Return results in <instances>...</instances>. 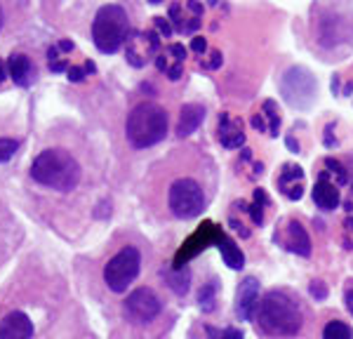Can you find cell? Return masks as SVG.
Segmentation results:
<instances>
[{"instance_id": "1", "label": "cell", "mask_w": 353, "mask_h": 339, "mask_svg": "<svg viewBox=\"0 0 353 339\" xmlns=\"http://www.w3.org/2000/svg\"><path fill=\"white\" fill-rule=\"evenodd\" d=\"M257 325L269 337H294L301 330V309L292 297L281 290H271L257 307Z\"/></svg>"}, {"instance_id": "2", "label": "cell", "mask_w": 353, "mask_h": 339, "mask_svg": "<svg viewBox=\"0 0 353 339\" xmlns=\"http://www.w3.org/2000/svg\"><path fill=\"white\" fill-rule=\"evenodd\" d=\"M33 182L54 191H73L81 182V165L64 149H45L31 163Z\"/></svg>"}, {"instance_id": "3", "label": "cell", "mask_w": 353, "mask_h": 339, "mask_svg": "<svg viewBox=\"0 0 353 339\" xmlns=\"http://www.w3.org/2000/svg\"><path fill=\"white\" fill-rule=\"evenodd\" d=\"M168 134V113L163 106L153 101H141L137 104L125 123V137L134 149H149V146L161 144Z\"/></svg>"}, {"instance_id": "4", "label": "cell", "mask_w": 353, "mask_h": 339, "mask_svg": "<svg viewBox=\"0 0 353 339\" xmlns=\"http://www.w3.org/2000/svg\"><path fill=\"white\" fill-rule=\"evenodd\" d=\"M130 19L121 5H104L94 14L92 21V41L97 50L104 54H113L128 43Z\"/></svg>"}, {"instance_id": "5", "label": "cell", "mask_w": 353, "mask_h": 339, "mask_svg": "<svg viewBox=\"0 0 353 339\" xmlns=\"http://www.w3.org/2000/svg\"><path fill=\"white\" fill-rule=\"evenodd\" d=\"M141 269V254L137 247L125 245L121 252H116L104 267V282L113 292H125L134 282Z\"/></svg>"}, {"instance_id": "6", "label": "cell", "mask_w": 353, "mask_h": 339, "mask_svg": "<svg viewBox=\"0 0 353 339\" xmlns=\"http://www.w3.org/2000/svg\"><path fill=\"white\" fill-rule=\"evenodd\" d=\"M168 205L176 219H196L205 207V194L196 179L181 177L170 186Z\"/></svg>"}, {"instance_id": "7", "label": "cell", "mask_w": 353, "mask_h": 339, "mask_svg": "<svg viewBox=\"0 0 353 339\" xmlns=\"http://www.w3.org/2000/svg\"><path fill=\"white\" fill-rule=\"evenodd\" d=\"M281 92L288 104L297 109H309L311 101L316 99V78L306 69H290L281 81Z\"/></svg>"}, {"instance_id": "8", "label": "cell", "mask_w": 353, "mask_h": 339, "mask_svg": "<svg viewBox=\"0 0 353 339\" xmlns=\"http://www.w3.org/2000/svg\"><path fill=\"white\" fill-rule=\"evenodd\" d=\"M123 311L132 323H151L163 311V304L151 287H137L125 299Z\"/></svg>"}, {"instance_id": "9", "label": "cell", "mask_w": 353, "mask_h": 339, "mask_svg": "<svg viewBox=\"0 0 353 339\" xmlns=\"http://www.w3.org/2000/svg\"><path fill=\"white\" fill-rule=\"evenodd\" d=\"M125 45H128V48H125L128 61L134 69H141V66L149 64L151 56L158 54L161 36H158V31H139V33H132Z\"/></svg>"}, {"instance_id": "10", "label": "cell", "mask_w": 353, "mask_h": 339, "mask_svg": "<svg viewBox=\"0 0 353 339\" xmlns=\"http://www.w3.org/2000/svg\"><path fill=\"white\" fill-rule=\"evenodd\" d=\"M203 21V5L198 0H184L170 8V24L179 33H196Z\"/></svg>"}, {"instance_id": "11", "label": "cell", "mask_w": 353, "mask_h": 339, "mask_svg": "<svg viewBox=\"0 0 353 339\" xmlns=\"http://www.w3.org/2000/svg\"><path fill=\"white\" fill-rule=\"evenodd\" d=\"M276 243L283 245L288 252L299 254V257H309L311 254V238L306 234V229L299 222H288L281 231L276 234Z\"/></svg>"}, {"instance_id": "12", "label": "cell", "mask_w": 353, "mask_h": 339, "mask_svg": "<svg viewBox=\"0 0 353 339\" xmlns=\"http://www.w3.org/2000/svg\"><path fill=\"white\" fill-rule=\"evenodd\" d=\"M186 54L189 50L179 43H170L163 52L156 54V66L158 71L165 73L170 81H179L181 73H184V61H186Z\"/></svg>"}, {"instance_id": "13", "label": "cell", "mask_w": 353, "mask_h": 339, "mask_svg": "<svg viewBox=\"0 0 353 339\" xmlns=\"http://www.w3.org/2000/svg\"><path fill=\"white\" fill-rule=\"evenodd\" d=\"M259 307V280L257 278H245L238 285L236 292V314L241 316V320H252Z\"/></svg>"}, {"instance_id": "14", "label": "cell", "mask_w": 353, "mask_h": 339, "mask_svg": "<svg viewBox=\"0 0 353 339\" xmlns=\"http://www.w3.org/2000/svg\"><path fill=\"white\" fill-rule=\"evenodd\" d=\"M304 170L299 165H292V163H288V165H283L281 174H278L276 184L278 189H281V194L288 198V201H299L301 196H304Z\"/></svg>"}, {"instance_id": "15", "label": "cell", "mask_w": 353, "mask_h": 339, "mask_svg": "<svg viewBox=\"0 0 353 339\" xmlns=\"http://www.w3.org/2000/svg\"><path fill=\"white\" fill-rule=\"evenodd\" d=\"M0 339H33V323L24 311H10L0 320Z\"/></svg>"}, {"instance_id": "16", "label": "cell", "mask_w": 353, "mask_h": 339, "mask_svg": "<svg viewBox=\"0 0 353 339\" xmlns=\"http://www.w3.org/2000/svg\"><path fill=\"white\" fill-rule=\"evenodd\" d=\"M217 139L221 141L224 149H241L245 146V132H243V121L231 113H221L219 125H217Z\"/></svg>"}, {"instance_id": "17", "label": "cell", "mask_w": 353, "mask_h": 339, "mask_svg": "<svg viewBox=\"0 0 353 339\" xmlns=\"http://www.w3.org/2000/svg\"><path fill=\"white\" fill-rule=\"evenodd\" d=\"M313 203H316L321 210H334V207H339L341 203V196H339V186L330 179V174L323 170L321 177H318L316 186H313Z\"/></svg>"}, {"instance_id": "18", "label": "cell", "mask_w": 353, "mask_h": 339, "mask_svg": "<svg viewBox=\"0 0 353 339\" xmlns=\"http://www.w3.org/2000/svg\"><path fill=\"white\" fill-rule=\"evenodd\" d=\"M217 234H219V229L214 224H205L201 231H198L193 238L186 243L184 245V250H181L179 254H176V269L179 267H184L186 264V259H191L193 254H198L201 250H205V247L210 245V243H214L217 240Z\"/></svg>"}, {"instance_id": "19", "label": "cell", "mask_w": 353, "mask_h": 339, "mask_svg": "<svg viewBox=\"0 0 353 339\" xmlns=\"http://www.w3.org/2000/svg\"><path fill=\"white\" fill-rule=\"evenodd\" d=\"M252 127L259 132H269L271 137H278V130H281V113L273 99H266L259 113L252 116Z\"/></svg>"}, {"instance_id": "20", "label": "cell", "mask_w": 353, "mask_h": 339, "mask_svg": "<svg viewBox=\"0 0 353 339\" xmlns=\"http://www.w3.org/2000/svg\"><path fill=\"white\" fill-rule=\"evenodd\" d=\"M214 245H217V250L221 252V259H224V264L229 269L241 271L245 267V254H243L241 247L236 245V240H233L231 236H226L224 231H219Z\"/></svg>"}, {"instance_id": "21", "label": "cell", "mask_w": 353, "mask_h": 339, "mask_svg": "<svg viewBox=\"0 0 353 339\" xmlns=\"http://www.w3.org/2000/svg\"><path fill=\"white\" fill-rule=\"evenodd\" d=\"M205 121V106L201 104H186L179 113V123H176V134L179 137H189L201 127V123Z\"/></svg>"}, {"instance_id": "22", "label": "cell", "mask_w": 353, "mask_h": 339, "mask_svg": "<svg viewBox=\"0 0 353 339\" xmlns=\"http://www.w3.org/2000/svg\"><path fill=\"white\" fill-rule=\"evenodd\" d=\"M8 76L12 78L14 85L28 88L33 81V64L26 54H12L8 61Z\"/></svg>"}, {"instance_id": "23", "label": "cell", "mask_w": 353, "mask_h": 339, "mask_svg": "<svg viewBox=\"0 0 353 339\" xmlns=\"http://www.w3.org/2000/svg\"><path fill=\"white\" fill-rule=\"evenodd\" d=\"M73 50V43L71 41H61L52 45V48L48 50V64H50V71L52 73H64L68 71V59L64 56V52H71Z\"/></svg>"}, {"instance_id": "24", "label": "cell", "mask_w": 353, "mask_h": 339, "mask_svg": "<svg viewBox=\"0 0 353 339\" xmlns=\"http://www.w3.org/2000/svg\"><path fill=\"white\" fill-rule=\"evenodd\" d=\"M266 205H269V198H266L264 189H257V191H254V201H252V205H243V207L250 212V217H252V222L257 224V226H261V224H264V210H266Z\"/></svg>"}, {"instance_id": "25", "label": "cell", "mask_w": 353, "mask_h": 339, "mask_svg": "<svg viewBox=\"0 0 353 339\" xmlns=\"http://www.w3.org/2000/svg\"><path fill=\"white\" fill-rule=\"evenodd\" d=\"M323 339H353V330L344 320H330L323 330Z\"/></svg>"}, {"instance_id": "26", "label": "cell", "mask_w": 353, "mask_h": 339, "mask_svg": "<svg viewBox=\"0 0 353 339\" xmlns=\"http://www.w3.org/2000/svg\"><path fill=\"white\" fill-rule=\"evenodd\" d=\"M325 172L327 174H332V182L337 184V186H344L346 182H349V172L344 170V165H341L339 161H334V158H325Z\"/></svg>"}, {"instance_id": "27", "label": "cell", "mask_w": 353, "mask_h": 339, "mask_svg": "<svg viewBox=\"0 0 353 339\" xmlns=\"http://www.w3.org/2000/svg\"><path fill=\"white\" fill-rule=\"evenodd\" d=\"M189 271H186L184 267L176 269V276H172L170 278V287L176 292V295H186V290H189Z\"/></svg>"}, {"instance_id": "28", "label": "cell", "mask_w": 353, "mask_h": 339, "mask_svg": "<svg viewBox=\"0 0 353 339\" xmlns=\"http://www.w3.org/2000/svg\"><path fill=\"white\" fill-rule=\"evenodd\" d=\"M17 149H19V141L17 139H10V137H3L0 139V163H8L12 161Z\"/></svg>"}, {"instance_id": "29", "label": "cell", "mask_w": 353, "mask_h": 339, "mask_svg": "<svg viewBox=\"0 0 353 339\" xmlns=\"http://www.w3.org/2000/svg\"><path fill=\"white\" fill-rule=\"evenodd\" d=\"M94 64L92 61H85L83 66H68V81H73V83H81L85 76H90V73H94Z\"/></svg>"}, {"instance_id": "30", "label": "cell", "mask_w": 353, "mask_h": 339, "mask_svg": "<svg viewBox=\"0 0 353 339\" xmlns=\"http://www.w3.org/2000/svg\"><path fill=\"white\" fill-rule=\"evenodd\" d=\"M214 292H217V285H214V282H210L208 287H203V290H201V307L205 311L214 309Z\"/></svg>"}, {"instance_id": "31", "label": "cell", "mask_w": 353, "mask_h": 339, "mask_svg": "<svg viewBox=\"0 0 353 339\" xmlns=\"http://www.w3.org/2000/svg\"><path fill=\"white\" fill-rule=\"evenodd\" d=\"M156 31L161 38H170L174 33L172 24H170V19H165V17H156Z\"/></svg>"}, {"instance_id": "32", "label": "cell", "mask_w": 353, "mask_h": 339, "mask_svg": "<svg viewBox=\"0 0 353 339\" xmlns=\"http://www.w3.org/2000/svg\"><path fill=\"white\" fill-rule=\"evenodd\" d=\"M341 240H344L346 250H353V217H346V222H344V236H341Z\"/></svg>"}, {"instance_id": "33", "label": "cell", "mask_w": 353, "mask_h": 339, "mask_svg": "<svg viewBox=\"0 0 353 339\" xmlns=\"http://www.w3.org/2000/svg\"><path fill=\"white\" fill-rule=\"evenodd\" d=\"M221 66V54L219 52H212L210 59H201V69H208V71H214Z\"/></svg>"}, {"instance_id": "34", "label": "cell", "mask_w": 353, "mask_h": 339, "mask_svg": "<svg viewBox=\"0 0 353 339\" xmlns=\"http://www.w3.org/2000/svg\"><path fill=\"white\" fill-rule=\"evenodd\" d=\"M311 295L316 297V299H325L327 297V287L323 285L321 280H313L311 282Z\"/></svg>"}, {"instance_id": "35", "label": "cell", "mask_w": 353, "mask_h": 339, "mask_svg": "<svg viewBox=\"0 0 353 339\" xmlns=\"http://www.w3.org/2000/svg\"><path fill=\"white\" fill-rule=\"evenodd\" d=\"M191 50H193V52H198V54L208 52V43H205V38H201V36L193 38V41H191Z\"/></svg>"}, {"instance_id": "36", "label": "cell", "mask_w": 353, "mask_h": 339, "mask_svg": "<svg viewBox=\"0 0 353 339\" xmlns=\"http://www.w3.org/2000/svg\"><path fill=\"white\" fill-rule=\"evenodd\" d=\"M344 302H346L349 314L353 316V280H349V285H346V290H344Z\"/></svg>"}, {"instance_id": "37", "label": "cell", "mask_w": 353, "mask_h": 339, "mask_svg": "<svg viewBox=\"0 0 353 339\" xmlns=\"http://www.w3.org/2000/svg\"><path fill=\"white\" fill-rule=\"evenodd\" d=\"M221 339H245L241 330H236V327H229V330H224V335Z\"/></svg>"}, {"instance_id": "38", "label": "cell", "mask_w": 353, "mask_h": 339, "mask_svg": "<svg viewBox=\"0 0 353 339\" xmlns=\"http://www.w3.org/2000/svg\"><path fill=\"white\" fill-rule=\"evenodd\" d=\"M346 212H349V217H353V186H351V196H349V201H346Z\"/></svg>"}, {"instance_id": "39", "label": "cell", "mask_w": 353, "mask_h": 339, "mask_svg": "<svg viewBox=\"0 0 353 339\" xmlns=\"http://www.w3.org/2000/svg\"><path fill=\"white\" fill-rule=\"evenodd\" d=\"M5 76H8V66H5V61L0 59V85H3V81H5Z\"/></svg>"}, {"instance_id": "40", "label": "cell", "mask_w": 353, "mask_h": 339, "mask_svg": "<svg viewBox=\"0 0 353 339\" xmlns=\"http://www.w3.org/2000/svg\"><path fill=\"white\" fill-rule=\"evenodd\" d=\"M288 146L294 151V154H297V151H299V144H297V141H294V137H288Z\"/></svg>"}, {"instance_id": "41", "label": "cell", "mask_w": 353, "mask_h": 339, "mask_svg": "<svg viewBox=\"0 0 353 339\" xmlns=\"http://www.w3.org/2000/svg\"><path fill=\"white\" fill-rule=\"evenodd\" d=\"M0 26H3V10H0Z\"/></svg>"}, {"instance_id": "42", "label": "cell", "mask_w": 353, "mask_h": 339, "mask_svg": "<svg viewBox=\"0 0 353 339\" xmlns=\"http://www.w3.org/2000/svg\"><path fill=\"white\" fill-rule=\"evenodd\" d=\"M149 3H153V5H156V3H163V0H149Z\"/></svg>"}]
</instances>
